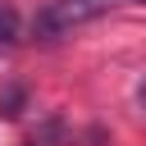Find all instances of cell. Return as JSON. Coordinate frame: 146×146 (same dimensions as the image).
<instances>
[{"instance_id":"obj_1","label":"cell","mask_w":146,"mask_h":146,"mask_svg":"<svg viewBox=\"0 0 146 146\" xmlns=\"http://www.w3.org/2000/svg\"><path fill=\"white\" fill-rule=\"evenodd\" d=\"M119 0H50L41 14H36V36H64V32H73V27H82V23H91V18H100L105 9H114Z\"/></svg>"},{"instance_id":"obj_2","label":"cell","mask_w":146,"mask_h":146,"mask_svg":"<svg viewBox=\"0 0 146 146\" xmlns=\"http://www.w3.org/2000/svg\"><path fill=\"white\" fill-rule=\"evenodd\" d=\"M0 41H18V9L14 5H0Z\"/></svg>"},{"instance_id":"obj_3","label":"cell","mask_w":146,"mask_h":146,"mask_svg":"<svg viewBox=\"0 0 146 146\" xmlns=\"http://www.w3.org/2000/svg\"><path fill=\"white\" fill-rule=\"evenodd\" d=\"M18 105H23V91H18V87L0 91V114H9V119H14V114H18Z\"/></svg>"},{"instance_id":"obj_4","label":"cell","mask_w":146,"mask_h":146,"mask_svg":"<svg viewBox=\"0 0 146 146\" xmlns=\"http://www.w3.org/2000/svg\"><path fill=\"white\" fill-rule=\"evenodd\" d=\"M137 96H141V110H146V82H141V91H137Z\"/></svg>"}]
</instances>
